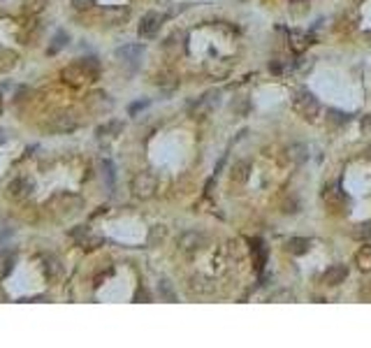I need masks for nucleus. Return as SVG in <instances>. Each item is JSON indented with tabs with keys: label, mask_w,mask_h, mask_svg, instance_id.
<instances>
[{
	"label": "nucleus",
	"mask_w": 371,
	"mask_h": 348,
	"mask_svg": "<svg viewBox=\"0 0 371 348\" xmlns=\"http://www.w3.org/2000/svg\"><path fill=\"white\" fill-rule=\"evenodd\" d=\"M70 237L75 239L79 246H84L86 251H90V248H98L102 244L100 235H93V232H90L86 225H79V227H75V230H70Z\"/></svg>",
	"instance_id": "20e7f679"
},
{
	"label": "nucleus",
	"mask_w": 371,
	"mask_h": 348,
	"mask_svg": "<svg viewBox=\"0 0 371 348\" xmlns=\"http://www.w3.org/2000/svg\"><path fill=\"white\" fill-rule=\"evenodd\" d=\"M0 265H3V267H0V279H5L7 274L14 269V256H12V253H10V256H5Z\"/></svg>",
	"instance_id": "393cba45"
},
{
	"label": "nucleus",
	"mask_w": 371,
	"mask_h": 348,
	"mask_svg": "<svg viewBox=\"0 0 371 348\" xmlns=\"http://www.w3.org/2000/svg\"><path fill=\"white\" fill-rule=\"evenodd\" d=\"M146 105H149V102H137V105H132L128 111H130V114H137V111H140V109H144Z\"/></svg>",
	"instance_id": "473e14b6"
},
{
	"label": "nucleus",
	"mask_w": 371,
	"mask_h": 348,
	"mask_svg": "<svg viewBox=\"0 0 371 348\" xmlns=\"http://www.w3.org/2000/svg\"><path fill=\"white\" fill-rule=\"evenodd\" d=\"M295 107H297V111H299L304 119H309V121H313V119L318 116V111H320L318 100L313 98V93H309V91H299V93H297Z\"/></svg>",
	"instance_id": "7ed1b4c3"
},
{
	"label": "nucleus",
	"mask_w": 371,
	"mask_h": 348,
	"mask_svg": "<svg viewBox=\"0 0 371 348\" xmlns=\"http://www.w3.org/2000/svg\"><path fill=\"white\" fill-rule=\"evenodd\" d=\"M297 209H299V202H297V200H286L281 204V212L283 214H295Z\"/></svg>",
	"instance_id": "c85d7f7f"
},
{
	"label": "nucleus",
	"mask_w": 371,
	"mask_h": 348,
	"mask_svg": "<svg viewBox=\"0 0 371 348\" xmlns=\"http://www.w3.org/2000/svg\"><path fill=\"white\" fill-rule=\"evenodd\" d=\"M216 105H218V91H206L204 96H200L195 102H188V111H191L193 116H202L209 109H214Z\"/></svg>",
	"instance_id": "39448f33"
},
{
	"label": "nucleus",
	"mask_w": 371,
	"mask_h": 348,
	"mask_svg": "<svg viewBox=\"0 0 371 348\" xmlns=\"http://www.w3.org/2000/svg\"><path fill=\"white\" fill-rule=\"evenodd\" d=\"M67 44V33L65 31H58L56 33V37H54V42H51V47H49V54H58L63 47Z\"/></svg>",
	"instance_id": "5701e85b"
},
{
	"label": "nucleus",
	"mask_w": 371,
	"mask_h": 348,
	"mask_svg": "<svg viewBox=\"0 0 371 348\" xmlns=\"http://www.w3.org/2000/svg\"><path fill=\"white\" fill-rule=\"evenodd\" d=\"M156 188H158V179L151 174V172H140L135 174L130 183V191L137 200H151V197L156 195Z\"/></svg>",
	"instance_id": "f257e3e1"
},
{
	"label": "nucleus",
	"mask_w": 371,
	"mask_h": 348,
	"mask_svg": "<svg viewBox=\"0 0 371 348\" xmlns=\"http://www.w3.org/2000/svg\"><path fill=\"white\" fill-rule=\"evenodd\" d=\"M0 142H5V132L0 130Z\"/></svg>",
	"instance_id": "c9c22d12"
},
{
	"label": "nucleus",
	"mask_w": 371,
	"mask_h": 348,
	"mask_svg": "<svg viewBox=\"0 0 371 348\" xmlns=\"http://www.w3.org/2000/svg\"><path fill=\"white\" fill-rule=\"evenodd\" d=\"M290 47H292V51H297V54H299V51H304L306 47L311 44V37L309 35H304V33H292L290 35Z\"/></svg>",
	"instance_id": "412c9836"
},
{
	"label": "nucleus",
	"mask_w": 371,
	"mask_h": 348,
	"mask_svg": "<svg viewBox=\"0 0 371 348\" xmlns=\"http://www.w3.org/2000/svg\"><path fill=\"white\" fill-rule=\"evenodd\" d=\"M121 132H123V123L116 121V119H111V121L102 123V126L98 128L96 135H98V140L100 142H109V140H116Z\"/></svg>",
	"instance_id": "f8f14e48"
},
{
	"label": "nucleus",
	"mask_w": 371,
	"mask_h": 348,
	"mask_svg": "<svg viewBox=\"0 0 371 348\" xmlns=\"http://www.w3.org/2000/svg\"><path fill=\"white\" fill-rule=\"evenodd\" d=\"M163 26V16L158 14V12H146L144 16H142L140 26H137V31H140L142 37H153L158 31H160Z\"/></svg>",
	"instance_id": "423d86ee"
},
{
	"label": "nucleus",
	"mask_w": 371,
	"mask_h": 348,
	"mask_svg": "<svg viewBox=\"0 0 371 348\" xmlns=\"http://www.w3.org/2000/svg\"><path fill=\"white\" fill-rule=\"evenodd\" d=\"M100 167H102V177H105V181H107V186H114V163L111 160H102L100 163Z\"/></svg>",
	"instance_id": "b1692460"
},
{
	"label": "nucleus",
	"mask_w": 371,
	"mask_h": 348,
	"mask_svg": "<svg viewBox=\"0 0 371 348\" xmlns=\"http://www.w3.org/2000/svg\"><path fill=\"white\" fill-rule=\"evenodd\" d=\"M348 121H351V116H348L346 111H339V109H330V111H327V123H330L332 128L346 126Z\"/></svg>",
	"instance_id": "6ab92c4d"
},
{
	"label": "nucleus",
	"mask_w": 371,
	"mask_h": 348,
	"mask_svg": "<svg viewBox=\"0 0 371 348\" xmlns=\"http://www.w3.org/2000/svg\"><path fill=\"white\" fill-rule=\"evenodd\" d=\"M366 158H369V160H371V147L366 149Z\"/></svg>",
	"instance_id": "e433bc0d"
},
{
	"label": "nucleus",
	"mask_w": 371,
	"mask_h": 348,
	"mask_svg": "<svg viewBox=\"0 0 371 348\" xmlns=\"http://www.w3.org/2000/svg\"><path fill=\"white\" fill-rule=\"evenodd\" d=\"M230 179L235 183H246L248 179H251V163L248 160L235 163V167H232V172H230Z\"/></svg>",
	"instance_id": "ddd939ff"
},
{
	"label": "nucleus",
	"mask_w": 371,
	"mask_h": 348,
	"mask_svg": "<svg viewBox=\"0 0 371 348\" xmlns=\"http://www.w3.org/2000/svg\"><path fill=\"white\" fill-rule=\"evenodd\" d=\"M271 299H292V295L288 293V290H283V293H279V295H274Z\"/></svg>",
	"instance_id": "72a5a7b5"
},
{
	"label": "nucleus",
	"mask_w": 371,
	"mask_h": 348,
	"mask_svg": "<svg viewBox=\"0 0 371 348\" xmlns=\"http://www.w3.org/2000/svg\"><path fill=\"white\" fill-rule=\"evenodd\" d=\"M79 119H77V114H70V111H65V114H58L54 116V121H51V130L54 132H72L79 128Z\"/></svg>",
	"instance_id": "1a4fd4ad"
},
{
	"label": "nucleus",
	"mask_w": 371,
	"mask_h": 348,
	"mask_svg": "<svg viewBox=\"0 0 371 348\" xmlns=\"http://www.w3.org/2000/svg\"><path fill=\"white\" fill-rule=\"evenodd\" d=\"M204 237H202L200 232L197 230H188V232H183L179 237V248L183 253H197V251H202L204 248Z\"/></svg>",
	"instance_id": "0eeeda50"
},
{
	"label": "nucleus",
	"mask_w": 371,
	"mask_h": 348,
	"mask_svg": "<svg viewBox=\"0 0 371 348\" xmlns=\"http://www.w3.org/2000/svg\"><path fill=\"white\" fill-rule=\"evenodd\" d=\"M346 279H348V269L343 267V265H332V267H327L325 274H322V283H325L327 288L339 286V283H343Z\"/></svg>",
	"instance_id": "9d476101"
},
{
	"label": "nucleus",
	"mask_w": 371,
	"mask_h": 348,
	"mask_svg": "<svg viewBox=\"0 0 371 348\" xmlns=\"http://www.w3.org/2000/svg\"><path fill=\"white\" fill-rule=\"evenodd\" d=\"M88 105L93 107V109H107V107L111 105V100L105 96V93H93L88 100Z\"/></svg>",
	"instance_id": "4be33fe9"
},
{
	"label": "nucleus",
	"mask_w": 371,
	"mask_h": 348,
	"mask_svg": "<svg viewBox=\"0 0 371 348\" xmlns=\"http://www.w3.org/2000/svg\"><path fill=\"white\" fill-rule=\"evenodd\" d=\"M360 295H362V297H364V299H369V297H371V288H362V290H360Z\"/></svg>",
	"instance_id": "f704fd0d"
},
{
	"label": "nucleus",
	"mask_w": 371,
	"mask_h": 348,
	"mask_svg": "<svg viewBox=\"0 0 371 348\" xmlns=\"http://www.w3.org/2000/svg\"><path fill=\"white\" fill-rule=\"evenodd\" d=\"M232 109H235L237 114H246V111L251 109V102L246 100V98H241V96H239L235 102H232Z\"/></svg>",
	"instance_id": "a878e982"
},
{
	"label": "nucleus",
	"mask_w": 371,
	"mask_h": 348,
	"mask_svg": "<svg viewBox=\"0 0 371 348\" xmlns=\"http://www.w3.org/2000/svg\"><path fill=\"white\" fill-rule=\"evenodd\" d=\"M167 237V227L165 225H153L149 230V235H146V242H149V246H160L163 242H165Z\"/></svg>",
	"instance_id": "f3484780"
},
{
	"label": "nucleus",
	"mask_w": 371,
	"mask_h": 348,
	"mask_svg": "<svg viewBox=\"0 0 371 348\" xmlns=\"http://www.w3.org/2000/svg\"><path fill=\"white\" fill-rule=\"evenodd\" d=\"M309 248H311V242L306 237H292L286 242V251L292 253V256H306Z\"/></svg>",
	"instance_id": "4468645a"
},
{
	"label": "nucleus",
	"mask_w": 371,
	"mask_h": 348,
	"mask_svg": "<svg viewBox=\"0 0 371 348\" xmlns=\"http://www.w3.org/2000/svg\"><path fill=\"white\" fill-rule=\"evenodd\" d=\"M355 237H360V239H366V237H371V223H360V225L355 227V232H353Z\"/></svg>",
	"instance_id": "bb28decb"
},
{
	"label": "nucleus",
	"mask_w": 371,
	"mask_h": 348,
	"mask_svg": "<svg viewBox=\"0 0 371 348\" xmlns=\"http://www.w3.org/2000/svg\"><path fill=\"white\" fill-rule=\"evenodd\" d=\"M144 299H149V293H146V290H142V288H140V290H137V293H135V302H144Z\"/></svg>",
	"instance_id": "2f4dec72"
},
{
	"label": "nucleus",
	"mask_w": 371,
	"mask_h": 348,
	"mask_svg": "<svg viewBox=\"0 0 371 348\" xmlns=\"http://www.w3.org/2000/svg\"><path fill=\"white\" fill-rule=\"evenodd\" d=\"M60 79L65 81L67 86H75V88H81L84 84H88L90 79H96V77L88 72V67L84 65V63H72V65L63 67V72H60Z\"/></svg>",
	"instance_id": "f03ea898"
},
{
	"label": "nucleus",
	"mask_w": 371,
	"mask_h": 348,
	"mask_svg": "<svg viewBox=\"0 0 371 348\" xmlns=\"http://www.w3.org/2000/svg\"><path fill=\"white\" fill-rule=\"evenodd\" d=\"M90 5H93V0H72V7H75V10H79V12L88 10Z\"/></svg>",
	"instance_id": "c756f323"
},
{
	"label": "nucleus",
	"mask_w": 371,
	"mask_h": 348,
	"mask_svg": "<svg viewBox=\"0 0 371 348\" xmlns=\"http://www.w3.org/2000/svg\"><path fill=\"white\" fill-rule=\"evenodd\" d=\"M290 158H295V160H306V147L304 144H297V147H292L290 149Z\"/></svg>",
	"instance_id": "cd10ccee"
},
{
	"label": "nucleus",
	"mask_w": 371,
	"mask_h": 348,
	"mask_svg": "<svg viewBox=\"0 0 371 348\" xmlns=\"http://www.w3.org/2000/svg\"><path fill=\"white\" fill-rule=\"evenodd\" d=\"M7 195H10L12 200H19V202L28 200V197L33 195V181H30V179H26V177L14 179V181L7 186Z\"/></svg>",
	"instance_id": "6e6552de"
},
{
	"label": "nucleus",
	"mask_w": 371,
	"mask_h": 348,
	"mask_svg": "<svg viewBox=\"0 0 371 348\" xmlns=\"http://www.w3.org/2000/svg\"><path fill=\"white\" fill-rule=\"evenodd\" d=\"M362 132H364V135H369L371 132V114L362 116Z\"/></svg>",
	"instance_id": "7c9ffc66"
},
{
	"label": "nucleus",
	"mask_w": 371,
	"mask_h": 348,
	"mask_svg": "<svg viewBox=\"0 0 371 348\" xmlns=\"http://www.w3.org/2000/svg\"><path fill=\"white\" fill-rule=\"evenodd\" d=\"M188 288H191L193 293L195 295H206V293H211V281L209 279H204V276H193L191 279V283H188Z\"/></svg>",
	"instance_id": "a211bd4d"
},
{
	"label": "nucleus",
	"mask_w": 371,
	"mask_h": 348,
	"mask_svg": "<svg viewBox=\"0 0 371 348\" xmlns=\"http://www.w3.org/2000/svg\"><path fill=\"white\" fill-rule=\"evenodd\" d=\"M158 295H160L163 299H165V302H176V290H174V286H172L170 281H167V279H163L160 283H158Z\"/></svg>",
	"instance_id": "aec40b11"
},
{
	"label": "nucleus",
	"mask_w": 371,
	"mask_h": 348,
	"mask_svg": "<svg viewBox=\"0 0 371 348\" xmlns=\"http://www.w3.org/2000/svg\"><path fill=\"white\" fill-rule=\"evenodd\" d=\"M322 197H325V204L332 209V212H339V209L343 212V209H346V204H348V197L343 195L341 188H327Z\"/></svg>",
	"instance_id": "9b49d317"
},
{
	"label": "nucleus",
	"mask_w": 371,
	"mask_h": 348,
	"mask_svg": "<svg viewBox=\"0 0 371 348\" xmlns=\"http://www.w3.org/2000/svg\"><path fill=\"white\" fill-rule=\"evenodd\" d=\"M355 265L360 272H364V274L371 272V246H362L355 253Z\"/></svg>",
	"instance_id": "dca6fc26"
},
{
	"label": "nucleus",
	"mask_w": 371,
	"mask_h": 348,
	"mask_svg": "<svg viewBox=\"0 0 371 348\" xmlns=\"http://www.w3.org/2000/svg\"><path fill=\"white\" fill-rule=\"evenodd\" d=\"M142 47L140 44H128V47H121V49H116V58L123 63H135L137 58L142 56Z\"/></svg>",
	"instance_id": "2eb2a0df"
}]
</instances>
